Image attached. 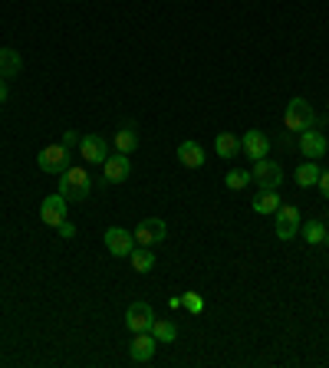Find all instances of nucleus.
<instances>
[{"instance_id":"ddd939ff","label":"nucleus","mask_w":329,"mask_h":368,"mask_svg":"<svg viewBox=\"0 0 329 368\" xmlns=\"http://www.w3.org/2000/svg\"><path fill=\"white\" fill-rule=\"evenodd\" d=\"M103 174L109 184H119V181H125L132 174V161L129 155H115V158H105L103 161Z\"/></svg>"},{"instance_id":"4468645a","label":"nucleus","mask_w":329,"mask_h":368,"mask_svg":"<svg viewBox=\"0 0 329 368\" xmlns=\"http://www.w3.org/2000/svg\"><path fill=\"white\" fill-rule=\"evenodd\" d=\"M155 336L151 332H135V339H132V349H129V355H132V362H149L151 355H155Z\"/></svg>"},{"instance_id":"a878e982","label":"nucleus","mask_w":329,"mask_h":368,"mask_svg":"<svg viewBox=\"0 0 329 368\" xmlns=\"http://www.w3.org/2000/svg\"><path fill=\"white\" fill-rule=\"evenodd\" d=\"M57 230H59V237H63V240H73V237H76V227L69 224V220H63V224H59Z\"/></svg>"},{"instance_id":"a211bd4d","label":"nucleus","mask_w":329,"mask_h":368,"mask_svg":"<svg viewBox=\"0 0 329 368\" xmlns=\"http://www.w3.org/2000/svg\"><path fill=\"white\" fill-rule=\"evenodd\" d=\"M129 260H132V270H135V273H151V270H155V254H151V247L139 244V250H132Z\"/></svg>"},{"instance_id":"0eeeda50","label":"nucleus","mask_w":329,"mask_h":368,"mask_svg":"<svg viewBox=\"0 0 329 368\" xmlns=\"http://www.w3.org/2000/svg\"><path fill=\"white\" fill-rule=\"evenodd\" d=\"M66 204H69V201H66L59 191L50 194V198H43V204H40V220L47 227H59L66 220Z\"/></svg>"},{"instance_id":"bb28decb","label":"nucleus","mask_w":329,"mask_h":368,"mask_svg":"<svg viewBox=\"0 0 329 368\" xmlns=\"http://www.w3.org/2000/svg\"><path fill=\"white\" fill-rule=\"evenodd\" d=\"M316 188H320V191H323V198L329 201V171H323V174H320V181H316Z\"/></svg>"},{"instance_id":"cd10ccee","label":"nucleus","mask_w":329,"mask_h":368,"mask_svg":"<svg viewBox=\"0 0 329 368\" xmlns=\"http://www.w3.org/2000/svg\"><path fill=\"white\" fill-rule=\"evenodd\" d=\"M63 145H66V148H73V145H79V132H66V135H63Z\"/></svg>"},{"instance_id":"20e7f679","label":"nucleus","mask_w":329,"mask_h":368,"mask_svg":"<svg viewBox=\"0 0 329 368\" xmlns=\"http://www.w3.org/2000/svg\"><path fill=\"white\" fill-rule=\"evenodd\" d=\"M250 181H257L263 191H277L280 188V181H283V168L277 165V161H254V171H250Z\"/></svg>"},{"instance_id":"423d86ee","label":"nucleus","mask_w":329,"mask_h":368,"mask_svg":"<svg viewBox=\"0 0 329 368\" xmlns=\"http://www.w3.org/2000/svg\"><path fill=\"white\" fill-rule=\"evenodd\" d=\"M105 250L112 256H129L135 250V234H129L125 227H109L105 230Z\"/></svg>"},{"instance_id":"393cba45","label":"nucleus","mask_w":329,"mask_h":368,"mask_svg":"<svg viewBox=\"0 0 329 368\" xmlns=\"http://www.w3.org/2000/svg\"><path fill=\"white\" fill-rule=\"evenodd\" d=\"M181 306H185L188 312H201V309H204V299H201L197 293H185V296H181Z\"/></svg>"},{"instance_id":"c85d7f7f","label":"nucleus","mask_w":329,"mask_h":368,"mask_svg":"<svg viewBox=\"0 0 329 368\" xmlns=\"http://www.w3.org/2000/svg\"><path fill=\"white\" fill-rule=\"evenodd\" d=\"M7 102V83H4V79H0V105Z\"/></svg>"},{"instance_id":"b1692460","label":"nucleus","mask_w":329,"mask_h":368,"mask_svg":"<svg viewBox=\"0 0 329 368\" xmlns=\"http://www.w3.org/2000/svg\"><path fill=\"white\" fill-rule=\"evenodd\" d=\"M224 184L231 191H244L247 184H250V171H241V168H234V171H227V178H224Z\"/></svg>"},{"instance_id":"6e6552de","label":"nucleus","mask_w":329,"mask_h":368,"mask_svg":"<svg viewBox=\"0 0 329 368\" xmlns=\"http://www.w3.org/2000/svg\"><path fill=\"white\" fill-rule=\"evenodd\" d=\"M151 322H155V309H151L149 302H132L129 309H125V326L132 332H149Z\"/></svg>"},{"instance_id":"4be33fe9","label":"nucleus","mask_w":329,"mask_h":368,"mask_svg":"<svg viewBox=\"0 0 329 368\" xmlns=\"http://www.w3.org/2000/svg\"><path fill=\"white\" fill-rule=\"evenodd\" d=\"M300 237L306 240V244H323L326 240V227H323V220H306V224H300Z\"/></svg>"},{"instance_id":"dca6fc26","label":"nucleus","mask_w":329,"mask_h":368,"mask_svg":"<svg viewBox=\"0 0 329 368\" xmlns=\"http://www.w3.org/2000/svg\"><path fill=\"white\" fill-rule=\"evenodd\" d=\"M135 148H139V129L132 122H125L122 129H119V135H115V151H119V155H132Z\"/></svg>"},{"instance_id":"6ab92c4d","label":"nucleus","mask_w":329,"mask_h":368,"mask_svg":"<svg viewBox=\"0 0 329 368\" xmlns=\"http://www.w3.org/2000/svg\"><path fill=\"white\" fill-rule=\"evenodd\" d=\"M20 66H23V59H20L17 49H0V79H10V76H17Z\"/></svg>"},{"instance_id":"9d476101","label":"nucleus","mask_w":329,"mask_h":368,"mask_svg":"<svg viewBox=\"0 0 329 368\" xmlns=\"http://www.w3.org/2000/svg\"><path fill=\"white\" fill-rule=\"evenodd\" d=\"M300 210L296 208H277V237H280V240H293V237L300 234Z\"/></svg>"},{"instance_id":"5701e85b","label":"nucleus","mask_w":329,"mask_h":368,"mask_svg":"<svg viewBox=\"0 0 329 368\" xmlns=\"http://www.w3.org/2000/svg\"><path fill=\"white\" fill-rule=\"evenodd\" d=\"M277 208H280V198H277V191H263L254 198V210L257 214H277Z\"/></svg>"},{"instance_id":"f257e3e1","label":"nucleus","mask_w":329,"mask_h":368,"mask_svg":"<svg viewBox=\"0 0 329 368\" xmlns=\"http://www.w3.org/2000/svg\"><path fill=\"white\" fill-rule=\"evenodd\" d=\"M89 191H93V181H89V174H86L83 168H69L59 174V194H63L66 201H86L89 198Z\"/></svg>"},{"instance_id":"f03ea898","label":"nucleus","mask_w":329,"mask_h":368,"mask_svg":"<svg viewBox=\"0 0 329 368\" xmlns=\"http://www.w3.org/2000/svg\"><path fill=\"white\" fill-rule=\"evenodd\" d=\"M283 122H287V129H290V132H306V129H313V125H316V112H313V105L306 102V99H293V102L287 105Z\"/></svg>"},{"instance_id":"39448f33","label":"nucleus","mask_w":329,"mask_h":368,"mask_svg":"<svg viewBox=\"0 0 329 368\" xmlns=\"http://www.w3.org/2000/svg\"><path fill=\"white\" fill-rule=\"evenodd\" d=\"M165 237H168V227H165L161 218H145V220H139V227H135V240H139L142 247L165 244Z\"/></svg>"},{"instance_id":"2eb2a0df","label":"nucleus","mask_w":329,"mask_h":368,"mask_svg":"<svg viewBox=\"0 0 329 368\" xmlns=\"http://www.w3.org/2000/svg\"><path fill=\"white\" fill-rule=\"evenodd\" d=\"M178 161L185 165V168H201L207 158H204V148H201L197 142H181L178 145Z\"/></svg>"},{"instance_id":"412c9836","label":"nucleus","mask_w":329,"mask_h":368,"mask_svg":"<svg viewBox=\"0 0 329 368\" xmlns=\"http://www.w3.org/2000/svg\"><path fill=\"white\" fill-rule=\"evenodd\" d=\"M149 332L155 336V342H175V339H178V326L168 322V319H155Z\"/></svg>"},{"instance_id":"7ed1b4c3","label":"nucleus","mask_w":329,"mask_h":368,"mask_svg":"<svg viewBox=\"0 0 329 368\" xmlns=\"http://www.w3.org/2000/svg\"><path fill=\"white\" fill-rule=\"evenodd\" d=\"M37 165L40 171H47V174H63L69 168V148L63 142L59 145H47V148L37 155Z\"/></svg>"},{"instance_id":"9b49d317","label":"nucleus","mask_w":329,"mask_h":368,"mask_svg":"<svg viewBox=\"0 0 329 368\" xmlns=\"http://www.w3.org/2000/svg\"><path fill=\"white\" fill-rule=\"evenodd\" d=\"M326 148H329V142H326V135H323V132H313V129L300 132V151H303V158H306V161L323 158Z\"/></svg>"},{"instance_id":"1a4fd4ad","label":"nucleus","mask_w":329,"mask_h":368,"mask_svg":"<svg viewBox=\"0 0 329 368\" xmlns=\"http://www.w3.org/2000/svg\"><path fill=\"white\" fill-rule=\"evenodd\" d=\"M79 155L89 165H103L109 158V142H105L103 135H86V138H79Z\"/></svg>"},{"instance_id":"f8f14e48","label":"nucleus","mask_w":329,"mask_h":368,"mask_svg":"<svg viewBox=\"0 0 329 368\" xmlns=\"http://www.w3.org/2000/svg\"><path fill=\"white\" fill-rule=\"evenodd\" d=\"M241 148L247 151V158L260 161L270 155V138L263 132H257V129H250V132H244V138H241Z\"/></svg>"},{"instance_id":"aec40b11","label":"nucleus","mask_w":329,"mask_h":368,"mask_svg":"<svg viewBox=\"0 0 329 368\" xmlns=\"http://www.w3.org/2000/svg\"><path fill=\"white\" fill-rule=\"evenodd\" d=\"M320 165H316V161H303L300 168H296V184H300V188H313V184H316V181H320Z\"/></svg>"},{"instance_id":"f3484780","label":"nucleus","mask_w":329,"mask_h":368,"mask_svg":"<svg viewBox=\"0 0 329 368\" xmlns=\"http://www.w3.org/2000/svg\"><path fill=\"white\" fill-rule=\"evenodd\" d=\"M214 151H217V158H237L241 155V138L234 132H221L214 138Z\"/></svg>"},{"instance_id":"c756f323","label":"nucleus","mask_w":329,"mask_h":368,"mask_svg":"<svg viewBox=\"0 0 329 368\" xmlns=\"http://www.w3.org/2000/svg\"><path fill=\"white\" fill-rule=\"evenodd\" d=\"M323 244H326V247H329V230H326V240H323Z\"/></svg>"}]
</instances>
